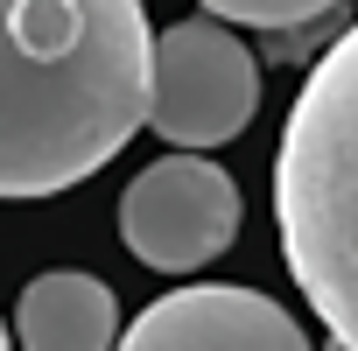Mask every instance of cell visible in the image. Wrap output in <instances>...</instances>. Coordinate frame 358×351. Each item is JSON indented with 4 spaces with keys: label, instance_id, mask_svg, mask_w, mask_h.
I'll return each mask as SVG.
<instances>
[{
    "label": "cell",
    "instance_id": "cell-1",
    "mask_svg": "<svg viewBox=\"0 0 358 351\" xmlns=\"http://www.w3.org/2000/svg\"><path fill=\"white\" fill-rule=\"evenodd\" d=\"M148 120L141 0H0V197H57Z\"/></svg>",
    "mask_w": 358,
    "mask_h": 351
},
{
    "label": "cell",
    "instance_id": "cell-2",
    "mask_svg": "<svg viewBox=\"0 0 358 351\" xmlns=\"http://www.w3.org/2000/svg\"><path fill=\"white\" fill-rule=\"evenodd\" d=\"M281 253L337 351H358V22L316 57L274 162Z\"/></svg>",
    "mask_w": 358,
    "mask_h": 351
},
{
    "label": "cell",
    "instance_id": "cell-3",
    "mask_svg": "<svg viewBox=\"0 0 358 351\" xmlns=\"http://www.w3.org/2000/svg\"><path fill=\"white\" fill-rule=\"evenodd\" d=\"M260 106L253 50L218 22H176L148 43V127L176 148H218Z\"/></svg>",
    "mask_w": 358,
    "mask_h": 351
},
{
    "label": "cell",
    "instance_id": "cell-4",
    "mask_svg": "<svg viewBox=\"0 0 358 351\" xmlns=\"http://www.w3.org/2000/svg\"><path fill=\"white\" fill-rule=\"evenodd\" d=\"M120 239L155 274H197L239 239V190L204 155L148 162L120 197Z\"/></svg>",
    "mask_w": 358,
    "mask_h": 351
},
{
    "label": "cell",
    "instance_id": "cell-5",
    "mask_svg": "<svg viewBox=\"0 0 358 351\" xmlns=\"http://www.w3.org/2000/svg\"><path fill=\"white\" fill-rule=\"evenodd\" d=\"M113 351H316V344L260 288L204 281V288H176V295L148 302L113 337Z\"/></svg>",
    "mask_w": 358,
    "mask_h": 351
},
{
    "label": "cell",
    "instance_id": "cell-6",
    "mask_svg": "<svg viewBox=\"0 0 358 351\" xmlns=\"http://www.w3.org/2000/svg\"><path fill=\"white\" fill-rule=\"evenodd\" d=\"M15 337H22V351H113L120 302H113V288L99 274L57 267V274H36L22 288Z\"/></svg>",
    "mask_w": 358,
    "mask_h": 351
},
{
    "label": "cell",
    "instance_id": "cell-7",
    "mask_svg": "<svg viewBox=\"0 0 358 351\" xmlns=\"http://www.w3.org/2000/svg\"><path fill=\"white\" fill-rule=\"evenodd\" d=\"M337 8V0H204V15H225V22H246V29H309Z\"/></svg>",
    "mask_w": 358,
    "mask_h": 351
},
{
    "label": "cell",
    "instance_id": "cell-8",
    "mask_svg": "<svg viewBox=\"0 0 358 351\" xmlns=\"http://www.w3.org/2000/svg\"><path fill=\"white\" fill-rule=\"evenodd\" d=\"M0 351H8V323H0Z\"/></svg>",
    "mask_w": 358,
    "mask_h": 351
}]
</instances>
